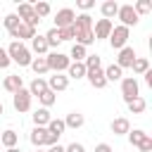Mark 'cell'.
<instances>
[{
	"label": "cell",
	"instance_id": "7bdbcfd3",
	"mask_svg": "<svg viewBox=\"0 0 152 152\" xmlns=\"http://www.w3.org/2000/svg\"><path fill=\"white\" fill-rule=\"evenodd\" d=\"M93 5H95L93 0H81V2H78V7H81V10H90Z\"/></svg>",
	"mask_w": 152,
	"mask_h": 152
},
{
	"label": "cell",
	"instance_id": "277c9868",
	"mask_svg": "<svg viewBox=\"0 0 152 152\" xmlns=\"http://www.w3.org/2000/svg\"><path fill=\"white\" fill-rule=\"evenodd\" d=\"M126 43H128V28L126 26H114L112 33H109V45L114 50H121V48H126Z\"/></svg>",
	"mask_w": 152,
	"mask_h": 152
},
{
	"label": "cell",
	"instance_id": "5bb4252c",
	"mask_svg": "<svg viewBox=\"0 0 152 152\" xmlns=\"http://www.w3.org/2000/svg\"><path fill=\"white\" fill-rule=\"evenodd\" d=\"M66 86H69V76H62V74H55V76H50V81H48V88H50L52 93L66 90Z\"/></svg>",
	"mask_w": 152,
	"mask_h": 152
},
{
	"label": "cell",
	"instance_id": "d4e9b609",
	"mask_svg": "<svg viewBox=\"0 0 152 152\" xmlns=\"http://www.w3.org/2000/svg\"><path fill=\"white\" fill-rule=\"evenodd\" d=\"M116 12H119V5H116L114 0H107V2H102V19H112Z\"/></svg>",
	"mask_w": 152,
	"mask_h": 152
},
{
	"label": "cell",
	"instance_id": "7402d4cb",
	"mask_svg": "<svg viewBox=\"0 0 152 152\" xmlns=\"http://www.w3.org/2000/svg\"><path fill=\"white\" fill-rule=\"evenodd\" d=\"M50 45H48V40H45V36H33L31 38V50L33 52H38V55H43L45 50H48Z\"/></svg>",
	"mask_w": 152,
	"mask_h": 152
},
{
	"label": "cell",
	"instance_id": "bcb514c9",
	"mask_svg": "<svg viewBox=\"0 0 152 152\" xmlns=\"http://www.w3.org/2000/svg\"><path fill=\"white\" fill-rule=\"evenodd\" d=\"M7 152H21V150H17V147H10V150H7Z\"/></svg>",
	"mask_w": 152,
	"mask_h": 152
},
{
	"label": "cell",
	"instance_id": "e0dca14e",
	"mask_svg": "<svg viewBox=\"0 0 152 152\" xmlns=\"http://www.w3.org/2000/svg\"><path fill=\"white\" fill-rule=\"evenodd\" d=\"M31 142H33L36 147L45 145V142H48V128H43V126H36V128L31 131Z\"/></svg>",
	"mask_w": 152,
	"mask_h": 152
},
{
	"label": "cell",
	"instance_id": "c3c4849f",
	"mask_svg": "<svg viewBox=\"0 0 152 152\" xmlns=\"http://www.w3.org/2000/svg\"><path fill=\"white\" fill-rule=\"evenodd\" d=\"M36 152H48V150H40V147H38V150H36Z\"/></svg>",
	"mask_w": 152,
	"mask_h": 152
},
{
	"label": "cell",
	"instance_id": "f35d334b",
	"mask_svg": "<svg viewBox=\"0 0 152 152\" xmlns=\"http://www.w3.org/2000/svg\"><path fill=\"white\" fill-rule=\"evenodd\" d=\"M10 66V55L5 48H0V69H7Z\"/></svg>",
	"mask_w": 152,
	"mask_h": 152
},
{
	"label": "cell",
	"instance_id": "b9f144b4",
	"mask_svg": "<svg viewBox=\"0 0 152 152\" xmlns=\"http://www.w3.org/2000/svg\"><path fill=\"white\" fill-rule=\"evenodd\" d=\"M64 152H86V150H83L81 142H71L69 147H64Z\"/></svg>",
	"mask_w": 152,
	"mask_h": 152
},
{
	"label": "cell",
	"instance_id": "ffe728a7",
	"mask_svg": "<svg viewBox=\"0 0 152 152\" xmlns=\"http://www.w3.org/2000/svg\"><path fill=\"white\" fill-rule=\"evenodd\" d=\"M50 119H52V116H50V112H48L45 107H40V109L33 112V124H36V126H43V128H45V126L50 124Z\"/></svg>",
	"mask_w": 152,
	"mask_h": 152
},
{
	"label": "cell",
	"instance_id": "d6986e66",
	"mask_svg": "<svg viewBox=\"0 0 152 152\" xmlns=\"http://www.w3.org/2000/svg\"><path fill=\"white\" fill-rule=\"evenodd\" d=\"M76 31H83V28H93V17L90 14H76L74 24H71Z\"/></svg>",
	"mask_w": 152,
	"mask_h": 152
},
{
	"label": "cell",
	"instance_id": "9c48e42d",
	"mask_svg": "<svg viewBox=\"0 0 152 152\" xmlns=\"http://www.w3.org/2000/svg\"><path fill=\"white\" fill-rule=\"evenodd\" d=\"M135 57H138V55H135V50L126 45V48H121V50H119V57H116V66H119V69H126V66H133V62H135Z\"/></svg>",
	"mask_w": 152,
	"mask_h": 152
},
{
	"label": "cell",
	"instance_id": "1f68e13d",
	"mask_svg": "<svg viewBox=\"0 0 152 152\" xmlns=\"http://www.w3.org/2000/svg\"><path fill=\"white\" fill-rule=\"evenodd\" d=\"M45 40H48V45H59L62 43V33H59V28H50L48 33H45Z\"/></svg>",
	"mask_w": 152,
	"mask_h": 152
},
{
	"label": "cell",
	"instance_id": "f1b7e54d",
	"mask_svg": "<svg viewBox=\"0 0 152 152\" xmlns=\"http://www.w3.org/2000/svg\"><path fill=\"white\" fill-rule=\"evenodd\" d=\"M104 81L109 83V81H121V69L116 66V64H109L107 69H104Z\"/></svg>",
	"mask_w": 152,
	"mask_h": 152
},
{
	"label": "cell",
	"instance_id": "30bf717a",
	"mask_svg": "<svg viewBox=\"0 0 152 152\" xmlns=\"http://www.w3.org/2000/svg\"><path fill=\"white\" fill-rule=\"evenodd\" d=\"M10 36H12L14 40H19V43H21V40H31V38L36 36V28L21 21V24H19V26H17V28H14L12 33H10Z\"/></svg>",
	"mask_w": 152,
	"mask_h": 152
},
{
	"label": "cell",
	"instance_id": "cb8c5ba5",
	"mask_svg": "<svg viewBox=\"0 0 152 152\" xmlns=\"http://www.w3.org/2000/svg\"><path fill=\"white\" fill-rule=\"evenodd\" d=\"M64 128H66V126H64L62 119H50V124H48V133H52L55 138H59V135L64 133Z\"/></svg>",
	"mask_w": 152,
	"mask_h": 152
},
{
	"label": "cell",
	"instance_id": "e575fe53",
	"mask_svg": "<svg viewBox=\"0 0 152 152\" xmlns=\"http://www.w3.org/2000/svg\"><path fill=\"white\" fill-rule=\"evenodd\" d=\"M2 24H5V28H7L10 33H12V31H14V28H17V26H19L21 21H19V17H17L14 12H12V14H7V17L2 19Z\"/></svg>",
	"mask_w": 152,
	"mask_h": 152
},
{
	"label": "cell",
	"instance_id": "681fc988",
	"mask_svg": "<svg viewBox=\"0 0 152 152\" xmlns=\"http://www.w3.org/2000/svg\"><path fill=\"white\" fill-rule=\"evenodd\" d=\"M0 21H2V19H0Z\"/></svg>",
	"mask_w": 152,
	"mask_h": 152
},
{
	"label": "cell",
	"instance_id": "484cf974",
	"mask_svg": "<svg viewBox=\"0 0 152 152\" xmlns=\"http://www.w3.org/2000/svg\"><path fill=\"white\" fill-rule=\"evenodd\" d=\"M33 71H36V76H40V74H45L48 71V59L45 57H36V59H31V64H28Z\"/></svg>",
	"mask_w": 152,
	"mask_h": 152
},
{
	"label": "cell",
	"instance_id": "83f0119b",
	"mask_svg": "<svg viewBox=\"0 0 152 152\" xmlns=\"http://www.w3.org/2000/svg\"><path fill=\"white\" fill-rule=\"evenodd\" d=\"M66 57L74 59V62H83V59H86V48L78 45V43H74V48H71V52H69Z\"/></svg>",
	"mask_w": 152,
	"mask_h": 152
},
{
	"label": "cell",
	"instance_id": "f6af8a7d",
	"mask_svg": "<svg viewBox=\"0 0 152 152\" xmlns=\"http://www.w3.org/2000/svg\"><path fill=\"white\" fill-rule=\"evenodd\" d=\"M48 152H64V147L57 142V145H50V150H48Z\"/></svg>",
	"mask_w": 152,
	"mask_h": 152
},
{
	"label": "cell",
	"instance_id": "5b68a950",
	"mask_svg": "<svg viewBox=\"0 0 152 152\" xmlns=\"http://www.w3.org/2000/svg\"><path fill=\"white\" fill-rule=\"evenodd\" d=\"M116 14H119V19H121V26H126V28H128V26H135V24L140 21V17H138V12L133 10V5H121Z\"/></svg>",
	"mask_w": 152,
	"mask_h": 152
},
{
	"label": "cell",
	"instance_id": "4dcf8cb0",
	"mask_svg": "<svg viewBox=\"0 0 152 152\" xmlns=\"http://www.w3.org/2000/svg\"><path fill=\"white\" fill-rule=\"evenodd\" d=\"M147 138V133L145 131H140V128H135V131H128V140H131V145H135V147H140V142Z\"/></svg>",
	"mask_w": 152,
	"mask_h": 152
},
{
	"label": "cell",
	"instance_id": "4316f807",
	"mask_svg": "<svg viewBox=\"0 0 152 152\" xmlns=\"http://www.w3.org/2000/svg\"><path fill=\"white\" fill-rule=\"evenodd\" d=\"M126 104H128V109H131V114H142V112H145V107H147V102H145V100H142L140 95H138L135 100H131V102H126Z\"/></svg>",
	"mask_w": 152,
	"mask_h": 152
},
{
	"label": "cell",
	"instance_id": "2e32d148",
	"mask_svg": "<svg viewBox=\"0 0 152 152\" xmlns=\"http://www.w3.org/2000/svg\"><path fill=\"white\" fill-rule=\"evenodd\" d=\"M74 38H76V43L78 45H90V43H95V36H93V28H83V31H76L74 28Z\"/></svg>",
	"mask_w": 152,
	"mask_h": 152
},
{
	"label": "cell",
	"instance_id": "9a60e30c",
	"mask_svg": "<svg viewBox=\"0 0 152 152\" xmlns=\"http://www.w3.org/2000/svg\"><path fill=\"white\" fill-rule=\"evenodd\" d=\"M109 128H112V133H114V135H124V133H128V131H131V121H128L126 116H116V119L112 121V126H109Z\"/></svg>",
	"mask_w": 152,
	"mask_h": 152
},
{
	"label": "cell",
	"instance_id": "3957f363",
	"mask_svg": "<svg viewBox=\"0 0 152 152\" xmlns=\"http://www.w3.org/2000/svg\"><path fill=\"white\" fill-rule=\"evenodd\" d=\"M45 59H48V69H52L55 74L64 71V69H66V66L71 64V59H69V57H66L64 52H50V55H48Z\"/></svg>",
	"mask_w": 152,
	"mask_h": 152
},
{
	"label": "cell",
	"instance_id": "44dd1931",
	"mask_svg": "<svg viewBox=\"0 0 152 152\" xmlns=\"http://www.w3.org/2000/svg\"><path fill=\"white\" fill-rule=\"evenodd\" d=\"M64 126H66V128H78V126H83V114H81V112H69L66 119H64Z\"/></svg>",
	"mask_w": 152,
	"mask_h": 152
},
{
	"label": "cell",
	"instance_id": "ac0fdd59",
	"mask_svg": "<svg viewBox=\"0 0 152 152\" xmlns=\"http://www.w3.org/2000/svg\"><path fill=\"white\" fill-rule=\"evenodd\" d=\"M17 140H19V135H17L12 128H7V131L0 133V145H5L7 150H10V147H17Z\"/></svg>",
	"mask_w": 152,
	"mask_h": 152
},
{
	"label": "cell",
	"instance_id": "8992f818",
	"mask_svg": "<svg viewBox=\"0 0 152 152\" xmlns=\"http://www.w3.org/2000/svg\"><path fill=\"white\" fill-rule=\"evenodd\" d=\"M12 104H14L17 112H28V109H31V93H28L26 88L17 90V93L12 95Z\"/></svg>",
	"mask_w": 152,
	"mask_h": 152
},
{
	"label": "cell",
	"instance_id": "60d3db41",
	"mask_svg": "<svg viewBox=\"0 0 152 152\" xmlns=\"http://www.w3.org/2000/svg\"><path fill=\"white\" fill-rule=\"evenodd\" d=\"M150 150H152V138L147 135V138L140 142V152H150Z\"/></svg>",
	"mask_w": 152,
	"mask_h": 152
},
{
	"label": "cell",
	"instance_id": "d590c367",
	"mask_svg": "<svg viewBox=\"0 0 152 152\" xmlns=\"http://www.w3.org/2000/svg\"><path fill=\"white\" fill-rule=\"evenodd\" d=\"M150 69V62L145 59V57H135V62H133V71L135 74H145Z\"/></svg>",
	"mask_w": 152,
	"mask_h": 152
},
{
	"label": "cell",
	"instance_id": "6da1fadb",
	"mask_svg": "<svg viewBox=\"0 0 152 152\" xmlns=\"http://www.w3.org/2000/svg\"><path fill=\"white\" fill-rule=\"evenodd\" d=\"M7 55H10V62H17L19 66H28L31 64V50L24 45V43H19V40H12L10 43V48H7Z\"/></svg>",
	"mask_w": 152,
	"mask_h": 152
},
{
	"label": "cell",
	"instance_id": "ba28073f",
	"mask_svg": "<svg viewBox=\"0 0 152 152\" xmlns=\"http://www.w3.org/2000/svg\"><path fill=\"white\" fill-rule=\"evenodd\" d=\"M74 19H76V12L69 10V7H64V10H59L55 14V28H66V26L74 24Z\"/></svg>",
	"mask_w": 152,
	"mask_h": 152
},
{
	"label": "cell",
	"instance_id": "d6a6232c",
	"mask_svg": "<svg viewBox=\"0 0 152 152\" xmlns=\"http://www.w3.org/2000/svg\"><path fill=\"white\" fill-rule=\"evenodd\" d=\"M45 90H48V83H45L43 78H33L28 93H31V95H40V93H45Z\"/></svg>",
	"mask_w": 152,
	"mask_h": 152
},
{
	"label": "cell",
	"instance_id": "8fae6325",
	"mask_svg": "<svg viewBox=\"0 0 152 152\" xmlns=\"http://www.w3.org/2000/svg\"><path fill=\"white\" fill-rule=\"evenodd\" d=\"M112 28H114V24H112V19H97V24H95V31H93V36H95V40H100V38H109V33H112Z\"/></svg>",
	"mask_w": 152,
	"mask_h": 152
},
{
	"label": "cell",
	"instance_id": "836d02e7",
	"mask_svg": "<svg viewBox=\"0 0 152 152\" xmlns=\"http://www.w3.org/2000/svg\"><path fill=\"white\" fill-rule=\"evenodd\" d=\"M38 100H40V102H43V107L48 109L50 104H55V100H57V93H52V90L48 88L45 93H40V95H38Z\"/></svg>",
	"mask_w": 152,
	"mask_h": 152
},
{
	"label": "cell",
	"instance_id": "4fadbf2b",
	"mask_svg": "<svg viewBox=\"0 0 152 152\" xmlns=\"http://www.w3.org/2000/svg\"><path fill=\"white\" fill-rule=\"evenodd\" d=\"M2 86H5V90H10V93L14 95L17 90H21V88H24V81H21V76H19V74H10V76L2 81Z\"/></svg>",
	"mask_w": 152,
	"mask_h": 152
},
{
	"label": "cell",
	"instance_id": "7dc6e473",
	"mask_svg": "<svg viewBox=\"0 0 152 152\" xmlns=\"http://www.w3.org/2000/svg\"><path fill=\"white\" fill-rule=\"evenodd\" d=\"M2 112H5V107H2V102H0V114H2Z\"/></svg>",
	"mask_w": 152,
	"mask_h": 152
},
{
	"label": "cell",
	"instance_id": "ee69618b",
	"mask_svg": "<svg viewBox=\"0 0 152 152\" xmlns=\"http://www.w3.org/2000/svg\"><path fill=\"white\" fill-rule=\"evenodd\" d=\"M95 152H112V147H109L107 142H100V145L95 147Z\"/></svg>",
	"mask_w": 152,
	"mask_h": 152
},
{
	"label": "cell",
	"instance_id": "7a4b0ae2",
	"mask_svg": "<svg viewBox=\"0 0 152 152\" xmlns=\"http://www.w3.org/2000/svg\"><path fill=\"white\" fill-rule=\"evenodd\" d=\"M17 17H19V21H24V24H28V26H33L36 28V24L40 21L38 17H36V12H33V5L31 2H21L19 7H17V12H14Z\"/></svg>",
	"mask_w": 152,
	"mask_h": 152
},
{
	"label": "cell",
	"instance_id": "8d00e7d4",
	"mask_svg": "<svg viewBox=\"0 0 152 152\" xmlns=\"http://www.w3.org/2000/svg\"><path fill=\"white\" fill-rule=\"evenodd\" d=\"M133 10H135V12H138V17H140V14H145V12H150V10H152V2H150V0H138Z\"/></svg>",
	"mask_w": 152,
	"mask_h": 152
},
{
	"label": "cell",
	"instance_id": "7c38bea8",
	"mask_svg": "<svg viewBox=\"0 0 152 152\" xmlns=\"http://www.w3.org/2000/svg\"><path fill=\"white\" fill-rule=\"evenodd\" d=\"M86 76H88V83L93 86V88H104L107 86V81H104V71L102 69H90V71H86Z\"/></svg>",
	"mask_w": 152,
	"mask_h": 152
},
{
	"label": "cell",
	"instance_id": "f546056e",
	"mask_svg": "<svg viewBox=\"0 0 152 152\" xmlns=\"http://www.w3.org/2000/svg\"><path fill=\"white\" fill-rule=\"evenodd\" d=\"M86 71H90V69H102V59H100V55H86Z\"/></svg>",
	"mask_w": 152,
	"mask_h": 152
},
{
	"label": "cell",
	"instance_id": "52a82bcc",
	"mask_svg": "<svg viewBox=\"0 0 152 152\" xmlns=\"http://www.w3.org/2000/svg\"><path fill=\"white\" fill-rule=\"evenodd\" d=\"M121 95H124V100H126V102H131V100H135V97H138V81H135L133 76L121 78Z\"/></svg>",
	"mask_w": 152,
	"mask_h": 152
},
{
	"label": "cell",
	"instance_id": "74e56055",
	"mask_svg": "<svg viewBox=\"0 0 152 152\" xmlns=\"http://www.w3.org/2000/svg\"><path fill=\"white\" fill-rule=\"evenodd\" d=\"M33 12H36V17H45V14H50V5L48 2H36Z\"/></svg>",
	"mask_w": 152,
	"mask_h": 152
},
{
	"label": "cell",
	"instance_id": "ab89813d",
	"mask_svg": "<svg viewBox=\"0 0 152 152\" xmlns=\"http://www.w3.org/2000/svg\"><path fill=\"white\" fill-rule=\"evenodd\" d=\"M59 33H62V40H69V38H74V26H66V28H59Z\"/></svg>",
	"mask_w": 152,
	"mask_h": 152
},
{
	"label": "cell",
	"instance_id": "603a6c76",
	"mask_svg": "<svg viewBox=\"0 0 152 152\" xmlns=\"http://www.w3.org/2000/svg\"><path fill=\"white\" fill-rule=\"evenodd\" d=\"M66 71H69L71 78H83V76H86V64H83V62H71V64L66 66Z\"/></svg>",
	"mask_w": 152,
	"mask_h": 152
}]
</instances>
